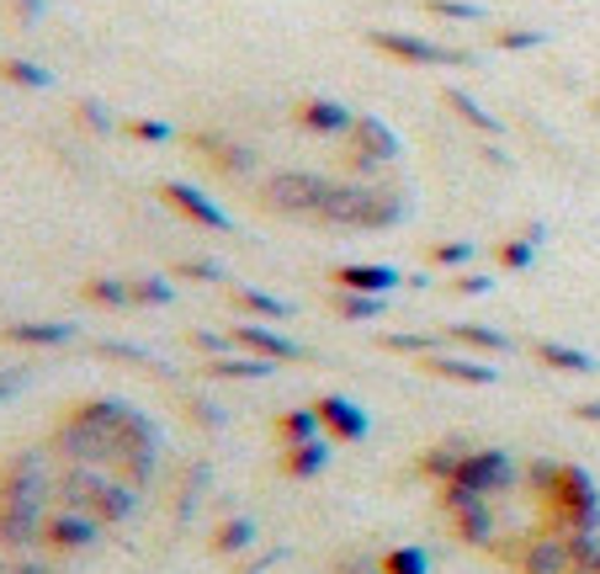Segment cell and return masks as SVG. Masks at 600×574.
I'll list each match as a JSON object with an SVG mask.
<instances>
[{"label":"cell","mask_w":600,"mask_h":574,"mask_svg":"<svg viewBox=\"0 0 600 574\" xmlns=\"http://www.w3.org/2000/svg\"><path fill=\"white\" fill-rule=\"evenodd\" d=\"M532 489L553 532H600V489L579 463H532Z\"/></svg>","instance_id":"1"},{"label":"cell","mask_w":600,"mask_h":574,"mask_svg":"<svg viewBox=\"0 0 600 574\" xmlns=\"http://www.w3.org/2000/svg\"><path fill=\"white\" fill-rule=\"evenodd\" d=\"M122 421H128V404H118V399L75 404L54 431V453L69 457V463H101L107 468V453H112V436H118Z\"/></svg>","instance_id":"2"},{"label":"cell","mask_w":600,"mask_h":574,"mask_svg":"<svg viewBox=\"0 0 600 574\" xmlns=\"http://www.w3.org/2000/svg\"><path fill=\"white\" fill-rule=\"evenodd\" d=\"M404 218V203L399 192H383V186H330L325 208H319V224H340V229H389Z\"/></svg>","instance_id":"3"},{"label":"cell","mask_w":600,"mask_h":574,"mask_svg":"<svg viewBox=\"0 0 600 574\" xmlns=\"http://www.w3.org/2000/svg\"><path fill=\"white\" fill-rule=\"evenodd\" d=\"M107 468L128 479L133 489H144L154 479V468H160V431H154L139 410H128V421L118 425V436H112V453H107Z\"/></svg>","instance_id":"4"},{"label":"cell","mask_w":600,"mask_h":574,"mask_svg":"<svg viewBox=\"0 0 600 574\" xmlns=\"http://www.w3.org/2000/svg\"><path fill=\"white\" fill-rule=\"evenodd\" d=\"M48 468L37 453H17L0 463V506H48Z\"/></svg>","instance_id":"5"},{"label":"cell","mask_w":600,"mask_h":574,"mask_svg":"<svg viewBox=\"0 0 600 574\" xmlns=\"http://www.w3.org/2000/svg\"><path fill=\"white\" fill-rule=\"evenodd\" d=\"M330 186H335L330 176H314V171H282V176L266 182V203L276 213H308V218H319Z\"/></svg>","instance_id":"6"},{"label":"cell","mask_w":600,"mask_h":574,"mask_svg":"<svg viewBox=\"0 0 600 574\" xmlns=\"http://www.w3.org/2000/svg\"><path fill=\"white\" fill-rule=\"evenodd\" d=\"M107 527L96 521L90 511H69V506H59V511L43 516V532H37V543L43 548H59V553H86L96 538H101Z\"/></svg>","instance_id":"7"},{"label":"cell","mask_w":600,"mask_h":574,"mask_svg":"<svg viewBox=\"0 0 600 574\" xmlns=\"http://www.w3.org/2000/svg\"><path fill=\"white\" fill-rule=\"evenodd\" d=\"M457 484H468V489H479V495H505V489L515 484L511 453H500V447L468 453L462 463H457Z\"/></svg>","instance_id":"8"},{"label":"cell","mask_w":600,"mask_h":574,"mask_svg":"<svg viewBox=\"0 0 600 574\" xmlns=\"http://www.w3.org/2000/svg\"><path fill=\"white\" fill-rule=\"evenodd\" d=\"M314 410H319V425L330 431V442H346V447H357V442H367V431H372L367 410H361V404H351V399H340V393L319 399Z\"/></svg>","instance_id":"9"},{"label":"cell","mask_w":600,"mask_h":574,"mask_svg":"<svg viewBox=\"0 0 600 574\" xmlns=\"http://www.w3.org/2000/svg\"><path fill=\"white\" fill-rule=\"evenodd\" d=\"M107 484H112V468H101V463H69V474L59 479V506H69V511H90V506L101 500Z\"/></svg>","instance_id":"10"},{"label":"cell","mask_w":600,"mask_h":574,"mask_svg":"<svg viewBox=\"0 0 600 574\" xmlns=\"http://www.w3.org/2000/svg\"><path fill=\"white\" fill-rule=\"evenodd\" d=\"M515 570H521V574H569V548H564V532H537V538H526L521 553H515Z\"/></svg>","instance_id":"11"},{"label":"cell","mask_w":600,"mask_h":574,"mask_svg":"<svg viewBox=\"0 0 600 574\" xmlns=\"http://www.w3.org/2000/svg\"><path fill=\"white\" fill-rule=\"evenodd\" d=\"M393 154H399V144H393V133L378 118L351 122V165H357V171H372V165H383Z\"/></svg>","instance_id":"12"},{"label":"cell","mask_w":600,"mask_h":574,"mask_svg":"<svg viewBox=\"0 0 600 574\" xmlns=\"http://www.w3.org/2000/svg\"><path fill=\"white\" fill-rule=\"evenodd\" d=\"M48 506H0V553H28L43 532Z\"/></svg>","instance_id":"13"},{"label":"cell","mask_w":600,"mask_h":574,"mask_svg":"<svg viewBox=\"0 0 600 574\" xmlns=\"http://www.w3.org/2000/svg\"><path fill=\"white\" fill-rule=\"evenodd\" d=\"M372 48H383V54L410 59V64H468V54H457V48L421 43V37H399V32H372Z\"/></svg>","instance_id":"14"},{"label":"cell","mask_w":600,"mask_h":574,"mask_svg":"<svg viewBox=\"0 0 600 574\" xmlns=\"http://www.w3.org/2000/svg\"><path fill=\"white\" fill-rule=\"evenodd\" d=\"M160 197L171 203L176 213H186L192 224H203V229H229V213L223 208H212L208 197L197 192V186H186V182H165L160 186Z\"/></svg>","instance_id":"15"},{"label":"cell","mask_w":600,"mask_h":574,"mask_svg":"<svg viewBox=\"0 0 600 574\" xmlns=\"http://www.w3.org/2000/svg\"><path fill=\"white\" fill-rule=\"evenodd\" d=\"M330 457H335V442L330 436H314V442H293L276 468H282L287 479H319V474L330 468Z\"/></svg>","instance_id":"16"},{"label":"cell","mask_w":600,"mask_h":574,"mask_svg":"<svg viewBox=\"0 0 600 574\" xmlns=\"http://www.w3.org/2000/svg\"><path fill=\"white\" fill-rule=\"evenodd\" d=\"M234 346H244L250 357H266V362H298L303 357L298 340L266 331V325H240V331H234Z\"/></svg>","instance_id":"17"},{"label":"cell","mask_w":600,"mask_h":574,"mask_svg":"<svg viewBox=\"0 0 600 574\" xmlns=\"http://www.w3.org/2000/svg\"><path fill=\"white\" fill-rule=\"evenodd\" d=\"M451 532H457V543H468V548H494L500 521H494V511H489V500H479V506H468V511L451 516Z\"/></svg>","instance_id":"18"},{"label":"cell","mask_w":600,"mask_h":574,"mask_svg":"<svg viewBox=\"0 0 600 574\" xmlns=\"http://www.w3.org/2000/svg\"><path fill=\"white\" fill-rule=\"evenodd\" d=\"M425 372H436V378H447V383H473V389L500 383V372L489 362H473V357H425Z\"/></svg>","instance_id":"19"},{"label":"cell","mask_w":600,"mask_h":574,"mask_svg":"<svg viewBox=\"0 0 600 574\" xmlns=\"http://www.w3.org/2000/svg\"><path fill=\"white\" fill-rule=\"evenodd\" d=\"M133 511H139V489H133L128 479H118V474H112V484L101 489V500L90 506V516H96L101 527H118V521H128Z\"/></svg>","instance_id":"20"},{"label":"cell","mask_w":600,"mask_h":574,"mask_svg":"<svg viewBox=\"0 0 600 574\" xmlns=\"http://www.w3.org/2000/svg\"><path fill=\"white\" fill-rule=\"evenodd\" d=\"M393 282H399L393 267H340V272H335V288H346V293H372V299H383Z\"/></svg>","instance_id":"21"},{"label":"cell","mask_w":600,"mask_h":574,"mask_svg":"<svg viewBox=\"0 0 600 574\" xmlns=\"http://www.w3.org/2000/svg\"><path fill=\"white\" fill-rule=\"evenodd\" d=\"M468 457V447L462 442H441V447H425L421 457H415V468H421L425 479H436V484H451L457 479V463Z\"/></svg>","instance_id":"22"},{"label":"cell","mask_w":600,"mask_h":574,"mask_svg":"<svg viewBox=\"0 0 600 574\" xmlns=\"http://www.w3.org/2000/svg\"><path fill=\"white\" fill-rule=\"evenodd\" d=\"M298 122H303V128H314V133H351V122H357V118H351L340 101H303Z\"/></svg>","instance_id":"23"},{"label":"cell","mask_w":600,"mask_h":574,"mask_svg":"<svg viewBox=\"0 0 600 574\" xmlns=\"http://www.w3.org/2000/svg\"><path fill=\"white\" fill-rule=\"evenodd\" d=\"M255 548V521L250 516H229V521H218L212 527V553H250Z\"/></svg>","instance_id":"24"},{"label":"cell","mask_w":600,"mask_h":574,"mask_svg":"<svg viewBox=\"0 0 600 574\" xmlns=\"http://www.w3.org/2000/svg\"><path fill=\"white\" fill-rule=\"evenodd\" d=\"M537 362L558 367V372H600L590 351H574V346H558V340H542V346H537Z\"/></svg>","instance_id":"25"},{"label":"cell","mask_w":600,"mask_h":574,"mask_svg":"<svg viewBox=\"0 0 600 574\" xmlns=\"http://www.w3.org/2000/svg\"><path fill=\"white\" fill-rule=\"evenodd\" d=\"M6 340H17V346H64L75 325H6Z\"/></svg>","instance_id":"26"},{"label":"cell","mask_w":600,"mask_h":574,"mask_svg":"<svg viewBox=\"0 0 600 574\" xmlns=\"http://www.w3.org/2000/svg\"><path fill=\"white\" fill-rule=\"evenodd\" d=\"M378 574H430V553L415 543L404 548H389L383 559H378Z\"/></svg>","instance_id":"27"},{"label":"cell","mask_w":600,"mask_h":574,"mask_svg":"<svg viewBox=\"0 0 600 574\" xmlns=\"http://www.w3.org/2000/svg\"><path fill=\"white\" fill-rule=\"evenodd\" d=\"M276 431H282V442L293 447V442H314L325 425H319V410H287V415H276Z\"/></svg>","instance_id":"28"},{"label":"cell","mask_w":600,"mask_h":574,"mask_svg":"<svg viewBox=\"0 0 600 574\" xmlns=\"http://www.w3.org/2000/svg\"><path fill=\"white\" fill-rule=\"evenodd\" d=\"M276 362H266V357H212V378H266Z\"/></svg>","instance_id":"29"},{"label":"cell","mask_w":600,"mask_h":574,"mask_svg":"<svg viewBox=\"0 0 600 574\" xmlns=\"http://www.w3.org/2000/svg\"><path fill=\"white\" fill-rule=\"evenodd\" d=\"M451 340H462V346H479V351H505L511 340L500 331H489V325H447Z\"/></svg>","instance_id":"30"},{"label":"cell","mask_w":600,"mask_h":574,"mask_svg":"<svg viewBox=\"0 0 600 574\" xmlns=\"http://www.w3.org/2000/svg\"><path fill=\"white\" fill-rule=\"evenodd\" d=\"M176 299V288L171 282H160V277H144V282H128V308L133 303H150V308H160V303Z\"/></svg>","instance_id":"31"},{"label":"cell","mask_w":600,"mask_h":574,"mask_svg":"<svg viewBox=\"0 0 600 574\" xmlns=\"http://www.w3.org/2000/svg\"><path fill=\"white\" fill-rule=\"evenodd\" d=\"M335 308L346 314V320H378L383 314V299H372V293H335Z\"/></svg>","instance_id":"32"},{"label":"cell","mask_w":600,"mask_h":574,"mask_svg":"<svg viewBox=\"0 0 600 574\" xmlns=\"http://www.w3.org/2000/svg\"><path fill=\"white\" fill-rule=\"evenodd\" d=\"M234 303H240V308H250V314H261V320H287V314H293L282 299H271V293H250V288H240V293H234Z\"/></svg>","instance_id":"33"},{"label":"cell","mask_w":600,"mask_h":574,"mask_svg":"<svg viewBox=\"0 0 600 574\" xmlns=\"http://www.w3.org/2000/svg\"><path fill=\"white\" fill-rule=\"evenodd\" d=\"M86 299L101 303V308H128V282H107V277H96V282H86Z\"/></svg>","instance_id":"34"},{"label":"cell","mask_w":600,"mask_h":574,"mask_svg":"<svg viewBox=\"0 0 600 574\" xmlns=\"http://www.w3.org/2000/svg\"><path fill=\"white\" fill-rule=\"evenodd\" d=\"M447 101L451 107H457V112H462V118L473 122V128H479V133H489V139H494V133H505V128H500V122L489 118V112H483V107H473V101H468V96L462 91H447Z\"/></svg>","instance_id":"35"},{"label":"cell","mask_w":600,"mask_h":574,"mask_svg":"<svg viewBox=\"0 0 600 574\" xmlns=\"http://www.w3.org/2000/svg\"><path fill=\"white\" fill-rule=\"evenodd\" d=\"M479 500H489V495H479V489H468V484H441V511L457 516V511H468V506H479Z\"/></svg>","instance_id":"36"},{"label":"cell","mask_w":600,"mask_h":574,"mask_svg":"<svg viewBox=\"0 0 600 574\" xmlns=\"http://www.w3.org/2000/svg\"><path fill=\"white\" fill-rule=\"evenodd\" d=\"M0 75L17 80V86H48V75H43L37 64H28V59H0Z\"/></svg>","instance_id":"37"},{"label":"cell","mask_w":600,"mask_h":574,"mask_svg":"<svg viewBox=\"0 0 600 574\" xmlns=\"http://www.w3.org/2000/svg\"><path fill=\"white\" fill-rule=\"evenodd\" d=\"M430 261H436V267H468V261H473V245L447 240V245H436V250H430Z\"/></svg>","instance_id":"38"},{"label":"cell","mask_w":600,"mask_h":574,"mask_svg":"<svg viewBox=\"0 0 600 574\" xmlns=\"http://www.w3.org/2000/svg\"><path fill=\"white\" fill-rule=\"evenodd\" d=\"M532 245H537V240H505V245H500V267H511V272L532 267Z\"/></svg>","instance_id":"39"},{"label":"cell","mask_w":600,"mask_h":574,"mask_svg":"<svg viewBox=\"0 0 600 574\" xmlns=\"http://www.w3.org/2000/svg\"><path fill=\"white\" fill-rule=\"evenodd\" d=\"M383 346H389V351H430V335H383Z\"/></svg>","instance_id":"40"},{"label":"cell","mask_w":600,"mask_h":574,"mask_svg":"<svg viewBox=\"0 0 600 574\" xmlns=\"http://www.w3.org/2000/svg\"><path fill=\"white\" fill-rule=\"evenodd\" d=\"M186 410H192V421L197 425H223V410L208 404V399H186Z\"/></svg>","instance_id":"41"},{"label":"cell","mask_w":600,"mask_h":574,"mask_svg":"<svg viewBox=\"0 0 600 574\" xmlns=\"http://www.w3.org/2000/svg\"><path fill=\"white\" fill-rule=\"evenodd\" d=\"M128 133H133V139H150V144L171 139V128H165V122H133V118H128Z\"/></svg>","instance_id":"42"},{"label":"cell","mask_w":600,"mask_h":574,"mask_svg":"<svg viewBox=\"0 0 600 574\" xmlns=\"http://www.w3.org/2000/svg\"><path fill=\"white\" fill-rule=\"evenodd\" d=\"M271 564H282V548H271V553H261V559H244L234 574H266Z\"/></svg>","instance_id":"43"},{"label":"cell","mask_w":600,"mask_h":574,"mask_svg":"<svg viewBox=\"0 0 600 574\" xmlns=\"http://www.w3.org/2000/svg\"><path fill=\"white\" fill-rule=\"evenodd\" d=\"M181 277H197V282H218V267H212V261H186V267H181Z\"/></svg>","instance_id":"44"},{"label":"cell","mask_w":600,"mask_h":574,"mask_svg":"<svg viewBox=\"0 0 600 574\" xmlns=\"http://www.w3.org/2000/svg\"><path fill=\"white\" fill-rule=\"evenodd\" d=\"M430 11H441V17H457V22H473V17H479L473 6H447V0H430Z\"/></svg>","instance_id":"45"},{"label":"cell","mask_w":600,"mask_h":574,"mask_svg":"<svg viewBox=\"0 0 600 574\" xmlns=\"http://www.w3.org/2000/svg\"><path fill=\"white\" fill-rule=\"evenodd\" d=\"M197 346H203V351H212V357H223V351H229V335H208V331H197Z\"/></svg>","instance_id":"46"},{"label":"cell","mask_w":600,"mask_h":574,"mask_svg":"<svg viewBox=\"0 0 600 574\" xmlns=\"http://www.w3.org/2000/svg\"><path fill=\"white\" fill-rule=\"evenodd\" d=\"M489 288H494L489 277H457V293H473V299H479V293H489Z\"/></svg>","instance_id":"47"},{"label":"cell","mask_w":600,"mask_h":574,"mask_svg":"<svg viewBox=\"0 0 600 574\" xmlns=\"http://www.w3.org/2000/svg\"><path fill=\"white\" fill-rule=\"evenodd\" d=\"M574 415H579V421H590V425H600V399H585V404H574Z\"/></svg>","instance_id":"48"},{"label":"cell","mask_w":600,"mask_h":574,"mask_svg":"<svg viewBox=\"0 0 600 574\" xmlns=\"http://www.w3.org/2000/svg\"><path fill=\"white\" fill-rule=\"evenodd\" d=\"M500 43L505 48H526V43H537V32H500Z\"/></svg>","instance_id":"49"},{"label":"cell","mask_w":600,"mask_h":574,"mask_svg":"<svg viewBox=\"0 0 600 574\" xmlns=\"http://www.w3.org/2000/svg\"><path fill=\"white\" fill-rule=\"evenodd\" d=\"M17 383H22L17 372H0V399H11V393H17Z\"/></svg>","instance_id":"50"},{"label":"cell","mask_w":600,"mask_h":574,"mask_svg":"<svg viewBox=\"0 0 600 574\" xmlns=\"http://www.w3.org/2000/svg\"><path fill=\"white\" fill-rule=\"evenodd\" d=\"M585 574H600V559H596V564H590V570H585Z\"/></svg>","instance_id":"51"}]
</instances>
